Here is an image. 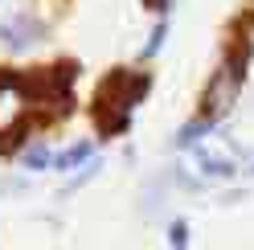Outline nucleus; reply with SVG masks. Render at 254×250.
I'll use <instances>...</instances> for the list:
<instances>
[{
  "mask_svg": "<svg viewBox=\"0 0 254 250\" xmlns=\"http://www.w3.org/2000/svg\"><path fill=\"white\" fill-rule=\"evenodd\" d=\"M250 54H254L250 29H238V33L226 41V54H221L213 78H209V82H205V90H201V119L217 123L221 115L230 111V103L238 99V90H242V78H246V66H250Z\"/></svg>",
  "mask_w": 254,
  "mask_h": 250,
  "instance_id": "f257e3e1",
  "label": "nucleus"
},
{
  "mask_svg": "<svg viewBox=\"0 0 254 250\" xmlns=\"http://www.w3.org/2000/svg\"><path fill=\"white\" fill-rule=\"evenodd\" d=\"M152 78L148 74H139V70H111L103 78V86H99V95H94V123H99V131L103 135H119L127 131V123H131V111H135V103L144 99V90H148Z\"/></svg>",
  "mask_w": 254,
  "mask_h": 250,
  "instance_id": "f03ea898",
  "label": "nucleus"
},
{
  "mask_svg": "<svg viewBox=\"0 0 254 250\" xmlns=\"http://www.w3.org/2000/svg\"><path fill=\"white\" fill-rule=\"evenodd\" d=\"M201 173H209V177H230L234 164H230V160H209V156H201Z\"/></svg>",
  "mask_w": 254,
  "mask_h": 250,
  "instance_id": "7ed1b4c3",
  "label": "nucleus"
},
{
  "mask_svg": "<svg viewBox=\"0 0 254 250\" xmlns=\"http://www.w3.org/2000/svg\"><path fill=\"white\" fill-rule=\"evenodd\" d=\"M172 250H185V222L172 226Z\"/></svg>",
  "mask_w": 254,
  "mask_h": 250,
  "instance_id": "20e7f679",
  "label": "nucleus"
},
{
  "mask_svg": "<svg viewBox=\"0 0 254 250\" xmlns=\"http://www.w3.org/2000/svg\"><path fill=\"white\" fill-rule=\"evenodd\" d=\"M144 4H148L152 12H164V8H168V0H144Z\"/></svg>",
  "mask_w": 254,
  "mask_h": 250,
  "instance_id": "39448f33",
  "label": "nucleus"
}]
</instances>
